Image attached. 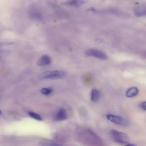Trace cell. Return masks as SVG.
Listing matches in <instances>:
<instances>
[{"label": "cell", "instance_id": "cell-1", "mask_svg": "<svg viewBox=\"0 0 146 146\" xmlns=\"http://www.w3.org/2000/svg\"><path fill=\"white\" fill-rule=\"evenodd\" d=\"M110 133L113 139L116 142L125 145L129 143V138L126 133L114 129L111 130Z\"/></svg>", "mask_w": 146, "mask_h": 146}, {"label": "cell", "instance_id": "cell-2", "mask_svg": "<svg viewBox=\"0 0 146 146\" xmlns=\"http://www.w3.org/2000/svg\"><path fill=\"white\" fill-rule=\"evenodd\" d=\"M65 74V72L62 70H48L41 74L40 78L43 79H59L64 77Z\"/></svg>", "mask_w": 146, "mask_h": 146}, {"label": "cell", "instance_id": "cell-3", "mask_svg": "<svg viewBox=\"0 0 146 146\" xmlns=\"http://www.w3.org/2000/svg\"><path fill=\"white\" fill-rule=\"evenodd\" d=\"M107 119L116 124L125 126H127L129 124V121L125 118L111 114H108L106 115Z\"/></svg>", "mask_w": 146, "mask_h": 146}, {"label": "cell", "instance_id": "cell-4", "mask_svg": "<svg viewBox=\"0 0 146 146\" xmlns=\"http://www.w3.org/2000/svg\"><path fill=\"white\" fill-rule=\"evenodd\" d=\"M86 54L87 56L98 58L102 60H106L108 56L103 52L96 49H90L87 50Z\"/></svg>", "mask_w": 146, "mask_h": 146}, {"label": "cell", "instance_id": "cell-5", "mask_svg": "<svg viewBox=\"0 0 146 146\" xmlns=\"http://www.w3.org/2000/svg\"><path fill=\"white\" fill-rule=\"evenodd\" d=\"M67 117L66 111L64 109L61 108L57 112L56 115L55 119L58 121H62L66 119Z\"/></svg>", "mask_w": 146, "mask_h": 146}, {"label": "cell", "instance_id": "cell-6", "mask_svg": "<svg viewBox=\"0 0 146 146\" xmlns=\"http://www.w3.org/2000/svg\"><path fill=\"white\" fill-rule=\"evenodd\" d=\"M51 59L50 57L46 55L42 56L39 59L37 62V64L40 66H42L49 64L51 62Z\"/></svg>", "mask_w": 146, "mask_h": 146}, {"label": "cell", "instance_id": "cell-7", "mask_svg": "<svg viewBox=\"0 0 146 146\" xmlns=\"http://www.w3.org/2000/svg\"><path fill=\"white\" fill-rule=\"evenodd\" d=\"M84 1L82 0H69L62 4L64 6H79L83 4Z\"/></svg>", "mask_w": 146, "mask_h": 146}, {"label": "cell", "instance_id": "cell-8", "mask_svg": "<svg viewBox=\"0 0 146 146\" xmlns=\"http://www.w3.org/2000/svg\"><path fill=\"white\" fill-rule=\"evenodd\" d=\"M100 96L99 91L96 89H93L92 90L90 98L91 101L93 102H97L99 100Z\"/></svg>", "mask_w": 146, "mask_h": 146}, {"label": "cell", "instance_id": "cell-9", "mask_svg": "<svg viewBox=\"0 0 146 146\" xmlns=\"http://www.w3.org/2000/svg\"><path fill=\"white\" fill-rule=\"evenodd\" d=\"M139 90L136 87H132L129 89L126 93V96L129 98H132L136 96L138 94Z\"/></svg>", "mask_w": 146, "mask_h": 146}, {"label": "cell", "instance_id": "cell-10", "mask_svg": "<svg viewBox=\"0 0 146 146\" xmlns=\"http://www.w3.org/2000/svg\"><path fill=\"white\" fill-rule=\"evenodd\" d=\"M135 13L136 15L138 17L146 16V9H137L135 11Z\"/></svg>", "mask_w": 146, "mask_h": 146}, {"label": "cell", "instance_id": "cell-11", "mask_svg": "<svg viewBox=\"0 0 146 146\" xmlns=\"http://www.w3.org/2000/svg\"><path fill=\"white\" fill-rule=\"evenodd\" d=\"M29 116L31 117L38 121H42V118L37 114L33 112H29Z\"/></svg>", "mask_w": 146, "mask_h": 146}, {"label": "cell", "instance_id": "cell-12", "mask_svg": "<svg viewBox=\"0 0 146 146\" xmlns=\"http://www.w3.org/2000/svg\"><path fill=\"white\" fill-rule=\"evenodd\" d=\"M41 93L45 95H48L51 94L52 90L49 88H42L40 90Z\"/></svg>", "mask_w": 146, "mask_h": 146}, {"label": "cell", "instance_id": "cell-13", "mask_svg": "<svg viewBox=\"0 0 146 146\" xmlns=\"http://www.w3.org/2000/svg\"><path fill=\"white\" fill-rule=\"evenodd\" d=\"M142 108L146 111V102H144L141 104Z\"/></svg>", "mask_w": 146, "mask_h": 146}, {"label": "cell", "instance_id": "cell-14", "mask_svg": "<svg viewBox=\"0 0 146 146\" xmlns=\"http://www.w3.org/2000/svg\"><path fill=\"white\" fill-rule=\"evenodd\" d=\"M14 44V43L12 42H7L2 43V45H7L10 44Z\"/></svg>", "mask_w": 146, "mask_h": 146}]
</instances>
